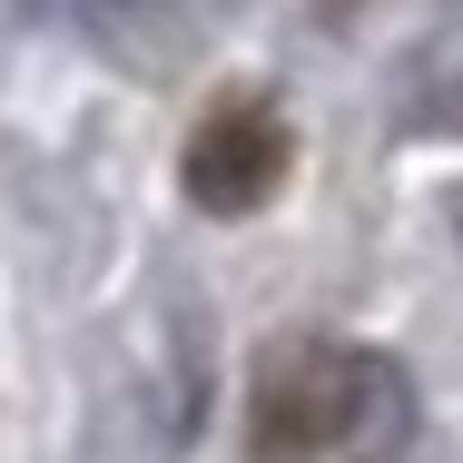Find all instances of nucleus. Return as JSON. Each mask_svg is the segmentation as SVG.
<instances>
[{
    "label": "nucleus",
    "instance_id": "nucleus-1",
    "mask_svg": "<svg viewBox=\"0 0 463 463\" xmlns=\"http://www.w3.org/2000/svg\"><path fill=\"white\" fill-rule=\"evenodd\" d=\"M365 394H374V355L335 345V335H286L257 365V394H247V454L257 463H316L335 444H355Z\"/></svg>",
    "mask_w": 463,
    "mask_h": 463
},
{
    "label": "nucleus",
    "instance_id": "nucleus-2",
    "mask_svg": "<svg viewBox=\"0 0 463 463\" xmlns=\"http://www.w3.org/2000/svg\"><path fill=\"white\" fill-rule=\"evenodd\" d=\"M286 168H296V138H286V118L267 99H217V109L187 128V158H178L187 197H197L207 217H257L286 187Z\"/></svg>",
    "mask_w": 463,
    "mask_h": 463
},
{
    "label": "nucleus",
    "instance_id": "nucleus-3",
    "mask_svg": "<svg viewBox=\"0 0 463 463\" xmlns=\"http://www.w3.org/2000/svg\"><path fill=\"white\" fill-rule=\"evenodd\" d=\"M80 20H90V40L118 60V70L158 80V70H178L187 50L207 40L217 0H80Z\"/></svg>",
    "mask_w": 463,
    "mask_h": 463
},
{
    "label": "nucleus",
    "instance_id": "nucleus-4",
    "mask_svg": "<svg viewBox=\"0 0 463 463\" xmlns=\"http://www.w3.org/2000/svg\"><path fill=\"white\" fill-rule=\"evenodd\" d=\"M326 10H335V20H345V10H355V0H326Z\"/></svg>",
    "mask_w": 463,
    "mask_h": 463
},
{
    "label": "nucleus",
    "instance_id": "nucleus-5",
    "mask_svg": "<svg viewBox=\"0 0 463 463\" xmlns=\"http://www.w3.org/2000/svg\"><path fill=\"white\" fill-rule=\"evenodd\" d=\"M30 10H70V0H30Z\"/></svg>",
    "mask_w": 463,
    "mask_h": 463
}]
</instances>
